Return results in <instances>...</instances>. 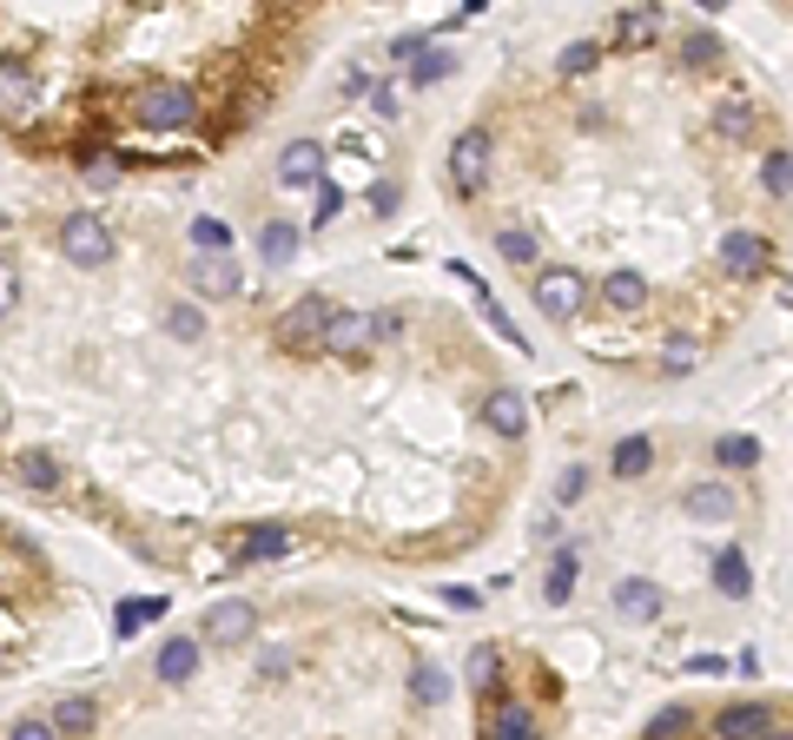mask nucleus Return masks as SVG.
<instances>
[{
    "instance_id": "nucleus-1",
    "label": "nucleus",
    "mask_w": 793,
    "mask_h": 740,
    "mask_svg": "<svg viewBox=\"0 0 793 740\" xmlns=\"http://www.w3.org/2000/svg\"><path fill=\"white\" fill-rule=\"evenodd\" d=\"M132 119H139L146 132H179V126L199 119V93L179 86V79H159V86H146V93L132 99Z\"/></svg>"
},
{
    "instance_id": "nucleus-2",
    "label": "nucleus",
    "mask_w": 793,
    "mask_h": 740,
    "mask_svg": "<svg viewBox=\"0 0 793 740\" xmlns=\"http://www.w3.org/2000/svg\"><path fill=\"white\" fill-rule=\"evenodd\" d=\"M60 258L86 265V271L112 265V232H106V218H93V212H66V218H60Z\"/></svg>"
},
{
    "instance_id": "nucleus-3",
    "label": "nucleus",
    "mask_w": 793,
    "mask_h": 740,
    "mask_svg": "<svg viewBox=\"0 0 793 740\" xmlns=\"http://www.w3.org/2000/svg\"><path fill=\"white\" fill-rule=\"evenodd\" d=\"M490 159H496V146H490L483 126L457 132V139H450V185H457L463 199H476V192L490 185Z\"/></svg>"
},
{
    "instance_id": "nucleus-4",
    "label": "nucleus",
    "mask_w": 793,
    "mask_h": 740,
    "mask_svg": "<svg viewBox=\"0 0 793 740\" xmlns=\"http://www.w3.org/2000/svg\"><path fill=\"white\" fill-rule=\"evenodd\" d=\"M185 278H192L199 298H238V291H245V271H238L232 245H225V251H199V258L185 265Z\"/></svg>"
},
{
    "instance_id": "nucleus-5",
    "label": "nucleus",
    "mask_w": 793,
    "mask_h": 740,
    "mask_svg": "<svg viewBox=\"0 0 793 740\" xmlns=\"http://www.w3.org/2000/svg\"><path fill=\"white\" fill-rule=\"evenodd\" d=\"M582 298H589V285H582V271H536V311H549L556 324H569L576 311H582Z\"/></svg>"
},
{
    "instance_id": "nucleus-6",
    "label": "nucleus",
    "mask_w": 793,
    "mask_h": 740,
    "mask_svg": "<svg viewBox=\"0 0 793 740\" xmlns=\"http://www.w3.org/2000/svg\"><path fill=\"white\" fill-rule=\"evenodd\" d=\"M324 318H331V298H298V304L278 318V344H285V351H318V344H324Z\"/></svg>"
},
{
    "instance_id": "nucleus-7",
    "label": "nucleus",
    "mask_w": 793,
    "mask_h": 740,
    "mask_svg": "<svg viewBox=\"0 0 793 740\" xmlns=\"http://www.w3.org/2000/svg\"><path fill=\"white\" fill-rule=\"evenodd\" d=\"M768 258H774V245H768L761 232H728V238H721V271H728V278H761Z\"/></svg>"
},
{
    "instance_id": "nucleus-8",
    "label": "nucleus",
    "mask_w": 793,
    "mask_h": 740,
    "mask_svg": "<svg viewBox=\"0 0 793 740\" xmlns=\"http://www.w3.org/2000/svg\"><path fill=\"white\" fill-rule=\"evenodd\" d=\"M364 344H377L371 318H364V311H344V304H331V318H324V344H318V351H331V357H351V351H364Z\"/></svg>"
},
{
    "instance_id": "nucleus-9",
    "label": "nucleus",
    "mask_w": 793,
    "mask_h": 740,
    "mask_svg": "<svg viewBox=\"0 0 793 740\" xmlns=\"http://www.w3.org/2000/svg\"><path fill=\"white\" fill-rule=\"evenodd\" d=\"M774 728H781V721H774L768 701H735V708L715 715V734L721 740H761V734H774Z\"/></svg>"
},
{
    "instance_id": "nucleus-10",
    "label": "nucleus",
    "mask_w": 793,
    "mask_h": 740,
    "mask_svg": "<svg viewBox=\"0 0 793 740\" xmlns=\"http://www.w3.org/2000/svg\"><path fill=\"white\" fill-rule=\"evenodd\" d=\"M318 179H324V146H318V139H291V146L278 152V185L298 192V185H318Z\"/></svg>"
},
{
    "instance_id": "nucleus-11",
    "label": "nucleus",
    "mask_w": 793,
    "mask_h": 740,
    "mask_svg": "<svg viewBox=\"0 0 793 740\" xmlns=\"http://www.w3.org/2000/svg\"><path fill=\"white\" fill-rule=\"evenodd\" d=\"M251 629H258V609H251V602H218V609L205 615V642H218V648L245 642Z\"/></svg>"
},
{
    "instance_id": "nucleus-12",
    "label": "nucleus",
    "mask_w": 793,
    "mask_h": 740,
    "mask_svg": "<svg viewBox=\"0 0 793 740\" xmlns=\"http://www.w3.org/2000/svg\"><path fill=\"white\" fill-rule=\"evenodd\" d=\"M152 675H159L165 688H185V682L199 675V642H192V635H172V642L159 648V662H152Z\"/></svg>"
},
{
    "instance_id": "nucleus-13",
    "label": "nucleus",
    "mask_w": 793,
    "mask_h": 740,
    "mask_svg": "<svg viewBox=\"0 0 793 740\" xmlns=\"http://www.w3.org/2000/svg\"><path fill=\"white\" fill-rule=\"evenodd\" d=\"M483 423H490L496 437H523V430H529V404H523L516 390H490V397H483Z\"/></svg>"
},
{
    "instance_id": "nucleus-14",
    "label": "nucleus",
    "mask_w": 793,
    "mask_h": 740,
    "mask_svg": "<svg viewBox=\"0 0 793 740\" xmlns=\"http://www.w3.org/2000/svg\"><path fill=\"white\" fill-rule=\"evenodd\" d=\"M682 510H688L695 523H735V490H721V483H695V490L682 496Z\"/></svg>"
},
{
    "instance_id": "nucleus-15",
    "label": "nucleus",
    "mask_w": 793,
    "mask_h": 740,
    "mask_svg": "<svg viewBox=\"0 0 793 740\" xmlns=\"http://www.w3.org/2000/svg\"><path fill=\"white\" fill-rule=\"evenodd\" d=\"M715 589H721L728 602H748V596H754V576H748V556H741V549H721V556H715Z\"/></svg>"
},
{
    "instance_id": "nucleus-16",
    "label": "nucleus",
    "mask_w": 793,
    "mask_h": 740,
    "mask_svg": "<svg viewBox=\"0 0 793 740\" xmlns=\"http://www.w3.org/2000/svg\"><path fill=\"white\" fill-rule=\"evenodd\" d=\"M33 106V73H26V60H0V112L13 119V112H26Z\"/></svg>"
},
{
    "instance_id": "nucleus-17",
    "label": "nucleus",
    "mask_w": 793,
    "mask_h": 740,
    "mask_svg": "<svg viewBox=\"0 0 793 740\" xmlns=\"http://www.w3.org/2000/svg\"><path fill=\"white\" fill-rule=\"evenodd\" d=\"M298 245H304V232H298V225H285V218H271V225L258 232V258H265V265H291V258H298Z\"/></svg>"
},
{
    "instance_id": "nucleus-18",
    "label": "nucleus",
    "mask_w": 793,
    "mask_h": 740,
    "mask_svg": "<svg viewBox=\"0 0 793 740\" xmlns=\"http://www.w3.org/2000/svg\"><path fill=\"white\" fill-rule=\"evenodd\" d=\"M615 609H622V615H635V622H655V615H662V589H655V582H642V576H629V582L615 589Z\"/></svg>"
},
{
    "instance_id": "nucleus-19",
    "label": "nucleus",
    "mask_w": 793,
    "mask_h": 740,
    "mask_svg": "<svg viewBox=\"0 0 793 740\" xmlns=\"http://www.w3.org/2000/svg\"><path fill=\"white\" fill-rule=\"evenodd\" d=\"M463 682H470V695H496V688H503V655H496L490 642H476V648H470Z\"/></svg>"
},
{
    "instance_id": "nucleus-20",
    "label": "nucleus",
    "mask_w": 793,
    "mask_h": 740,
    "mask_svg": "<svg viewBox=\"0 0 793 740\" xmlns=\"http://www.w3.org/2000/svg\"><path fill=\"white\" fill-rule=\"evenodd\" d=\"M46 721H53V734H93V728H99V708H93L86 695H66V701H53Z\"/></svg>"
},
{
    "instance_id": "nucleus-21",
    "label": "nucleus",
    "mask_w": 793,
    "mask_h": 740,
    "mask_svg": "<svg viewBox=\"0 0 793 740\" xmlns=\"http://www.w3.org/2000/svg\"><path fill=\"white\" fill-rule=\"evenodd\" d=\"M609 470H615V476H629V483H635V476H649V470H655V443H649V437H622V443H615V457H609Z\"/></svg>"
},
{
    "instance_id": "nucleus-22",
    "label": "nucleus",
    "mask_w": 793,
    "mask_h": 740,
    "mask_svg": "<svg viewBox=\"0 0 793 740\" xmlns=\"http://www.w3.org/2000/svg\"><path fill=\"white\" fill-rule=\"evenodd\" d=\"M602 298H609L615 311H642V304H649V278H642V271H609Z\"/></svg>"
},
{
    "instance_id": "nucleus-23",
    "label": "nucleus",
    "mask_w": 793,
    "mask_h": 740,
    "mask_svg": "<svg viewBox=\"0 0 793 740\" xmlns=\"http://www.w3.org/2000/svg\"><path fill=\"white\" fill-rule=\"evenodd\" d=\"M13 476H20L26 490H60V463H53L46 450H20V457H13Z\"/></svg>"
},
{
    "instance_id": "nucleus-24",
    "label": "nucleus",
    "mask_w": 793,
    "mask_h": 740,
    "mask_svg": "<svg viewBox=\"0 0 793 740\" xmlns=\"http://www.w3.org/2000/svg\"><path fill=\"white\" fill-rule=\"evenodd\" d=\"M285 549H291V529L271 523V529H251V536L238 543V562H271V556H285Z\"/></svg>"
},
{
    "instance_id": "nucleus-25",
    "label": "nucleus",
    "mask_w": 793,
    "mask_h": 740,
    "mask_svg": "<svg viewBox=\"0 0 793 740\" xmlns=\"http://www.w3.org/2000/svg\"><path fill=\"white\" fill-rule=\"evenodd\" d=\"M159 615H165V596H139V602H119V609H112V629H119V635H139V629L159 622Z\"/></svg>"
},
{
    "instance_id": "nucleus-26",
    "label": "nucleus",
    "mask_w": 793,
    "mask_h": 740,
    "mask_svg": "<svg viewBox=\"0 0 793 740\" xmlns=\"http://www.w3.org/2000/svg\"><path fill=\"white\" fill-rule=\"evenodd\" d=\"M450 66H457V53H450V46H430V53L417 46V53H410V86H437Z\"/></svg>"
},
{
    "instance_id": "nucleus-27",
    "label": "nucleus",
    "mask_w": 793,
    "mask_h": 740,
    "mask_svg": "<svg viewBox=\"0 0 793 740\" xmlns=\"http://www.w3.org/2000/svg\"><path fill=\"white\" fill-rule=\"evenodd\" d=\"M615 40H622V46H655V40H662V20H655V13H622V20H615Z\"/></svg>"
},
{
    "instance_id": "nucleus-28",
    "label": "nucleus",
    "mask_w": 793,
    "mask_h": 740,
    "mask_svg": "<svg viewBox=\"0 0 793 740\" xmlns=\"http://www.w3.org/2000/svg\"><path fill=\"white\" fill-rule=\"evenodd\" d=\"M543 596H549V602H569V596H576V549H562V556L549 562V576H543Z\"/></svg>"
},
{
    "instance_id": "nucleus-29",
    "label": "nucleus",
    "mask_w": 793,
    "mask_h": 740,
    "mask_svg": "<svg viewBox=\"0 0 793 740\" xmlns=\"http://www.w3.org/2000/svg\"><path fill=\"white\" fill-rule=\"evenodd\" d=\"M715 463L748 470V463H761V443H754V437H715Z\"/></svg>"
},
{
    "instance_id": "nucleus-30",
    "label": "nucleus",
    "mask_w": 793,
    "mask_h": 740,
    "mask_svg": "<svg viewBox=\"0 0 793 740\" xmlns=\"http://www.w3.org/2000/svg\"><path fill=\"white\" fill-rule=\"evenodd\" d=\"M596 60H602V46H596V40H576V46L556 60V73H562V79H582V73H596Z\"/></svg>"
},
{
    "instance_id": "nucleus-31",
    "label": "nucleus",
    "mask_w": 793,
    "mask_h": 740,
    "mask_svg": "<svg viewBox=\"0 0 793 740\" xmlns=\"http://www.w3.org/2000/svg\"><path fill=\"white\" fill-rule=\"evenodd\" d=\"M410 695H417V708H437V701H450V675L443 668H417Z\"/></svg>"
},
{
    "instance_id": "nucleus-32",
    "label": "nucleus",
    "mask_w": 793,
    "mask_h": 740,
    "mask_svg": "<svg viewBox=\"0 0 793 740\" xmlns=\"http://www.w3.org/2000/svg\"><path fill=\"white\" fill-rule=\"evenodd\" d=\"M165 331H172V337H185V344H199V337H205V311L172 304V311H165Z\"/></svg>"
},
{
    "instance_id": "nucleus-33",
    "label": "nucleus",
    "mask_w": 793,
    "mask_h": 740,
    "mask_svg": "<svg viewBox=\"0 0 793 740\" xmlns=\"http://www.w3.org/2000/svg\"><path fill=\"white\" fill-rule=\"evenodd\" d=\"M682 60H688V66H721V40H715V33H688V40H682Z\"/></svg>"
},
{
    "instance_id": "nucleus-34",
    "label": "nucleus",
    "mask_w": 793,
    "mask_h": 740,
    "mask_svg": "<svg viewBox=\"0 0 793 740\" xmlns=\"http://www.w3.org/2000/svg\"><path fill=\"white\" fill-rule=\"evenodd\" d=\"M761 179H768V192H793V152H768V165H761Z\"/></svg>"
},
{
    "instance_id": "nucleus-35",
    "label": "nucleus",
    "mask_w": 793,
    "mask_h": 740,
    "mask_svg": "<svg viewBox=\"0 0 793 740\" xmlns=\"http://www.w3.org/2000/svg\"><path fill=\"white\" fill-rule=\"evenodd\" d=\"M192 245H199V251H225V245H232V232H225L218 218H192Z\"/></svg>"
},
{
    "instance_id": "nucleus-36",
    "label": "nucleus",
    "mask_w": 793,
    "mask_h": 740,
    "mask_svg": "<svg viewBox=\"0 0 793 740\" xmlns=\"http://www.w3.org/2000/svg\"><path fill=\"white\" fill-rule=\"evenodd\" d=\"M490 734H503V740H529V708H503V715L490 721Z\"/></svg>"
},
{
    "instance_id": "nucleus-37",
    "label": "nucleus",
    "mask_w": 793,
    "mask_h": 740,
    "mask_svg": "<svg viewBox=\"0 0 793 740\" xmlns=\"http://www.w3.org/2000/svg\"><path fill=\"white\" fill-rule=\"evenodd\" d=\"M496 251H503L510 265H529V258H536V238H529V232H503V238H496Z\"/></svg>"
},
{
    "instance_id": "nucleus-38",
    "label": "nucleus",
    "mask_w": 793,
    "mask_h": 740,
    "mask_svg": "<svg viewBox=\"0 0 793 740\" xmlns=\"http://www.w3.org/2000/svg\"><path fill=\"white\" fill-rule=\"evenodd\" d=\"M715 126H721V132H728V139H741V132H748V126H754V112H748V106H741V99H728V106H721V119H715Z\"/></svg>"
},
{
    "instance_id": "nucleus-39",
    "label": "nucleus",
    "mask_w": 793,
    "mask_h": 740,
    "mask_svg": "<svg viewBox=\"0 0 793 740\" xmlns=\"http://www.w3.org/2000/svg\"><path fill=\"white\" fill-rule=\"evenodd\" d=\"M337 205H344V192L318 179V212H311V225H331V218H337Z\"/></svg>"
},
{
    "instance_id": "nucleus-40",
    "label": "nucleus",
    "mask_w": 793,
    "mask_h": 740,
    "mask_svg": "<svg viewBox=\"0 0 793 740\" xmlns=\"http://www.w3.org/2000/svg\"><path fill=\"white\" fill-rule=\"evenodd\" d=\"M20 304V271H13V258H0V318Z\"/></svg>"
},
{
    "instance_id": "nucleus-41",
    "label": "nucleus",
    "mask_w": 793,
    "mask_h": 740,
    "mask_svg": "<svg viewBox=\"0 0 793 740\" xmlns=\"http://www.w3.org/2000/svg\"><path fill=\"white\" fill-rule=\"evenodd\" d=\"M688 721H695V715H688V708H662V715H655V721H649V734L662 740V734H682V728H688Z\"/></svg>"
},
{
    "instance_id": "nucleus-42",
    "label": "nucleus",
    "mask_w": 793,
    "mask_h": 740,
    "mask_svg": "<svg viewBox=\"0 0 793 740\" xmlns=\"http://www.w3.org/2000/svg\"><path fill=\"white\" fill-rule=\"evenodd\" d=\"M371 106H377V119H397L404 99H397V86H371Z\"/></svg>"
},
{
    "instance_id": "nucleus-43",
    "label": "nucleus",
    "mask_w": 793,
    "mask_h": 740,
    "mask_svg": "<svg viewBox=\"0 0 793 740\" xmlns=\"http://www.w3.org/2000/svg\"><path fill=\"white\" fill-rule=\"evenodd\" d=\"M397 205H404V199H397V185H377V192H371V212H377V218H390Z\"/></svg>"
},
{
    "instance_id": "nucleus-44",
    "label": "nucleus",
    "mask_w": 793,
    "mask_h": 740,
    "mask_svg": "<svg viewBox=\"0 0 793 740\" xmlns=\"http://www.w3.org/2000/svg\"><path fill=\"white\" fill-rule=\"evenodd\" d=\"M13 734H20V740H53V721H20Z\"/></svg>"
},
{
    "instance_id": "nucleus-45",
    "label": "nucleus",
    "mask_w": 793,
    "mask_h": 740,
    "mask_svg": "<svg viewBox=\"0 0 793 740\" xmlns=\"http://www.w3.org/2000/svg\"><path fill=\"white\" fill-rule=\"evenodd\" d=\"M371 331H377V337H404V318H390V311H384V318H371Z\"/></svg>"
},
{
    "instance_id": "nucleus-46",
    "label": "nucleus",
    "mask_w": 793,
    "mask_h": 740,
    "mask_svg": "<svg viewBox=\"0 0 793 740\" xmlns=\"http://www.w3.org/2000/svg\"><path fill=\"white\" fill-rule=\"evenodd\" d=\"M668 371H675V377H682V371H695V351H688V344H675V351H668Z\"/></svg>"
}]
</instances>
